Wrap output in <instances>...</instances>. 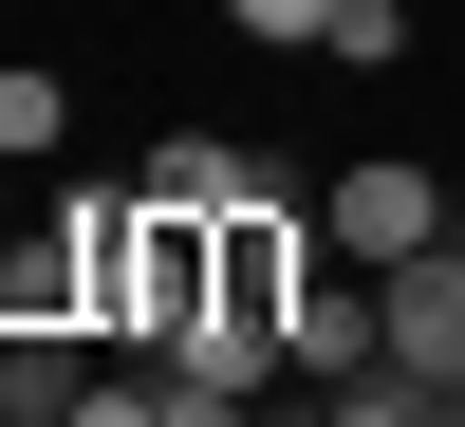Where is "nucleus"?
<instances>
[{
    "label": "nucleus",
    "instance_id": "f257e3e1",
    "mask_svg": "<svg viewBox=\"0 0 465 427\" xmlns=\"http://www.w3.org/2000/svg\"><path fill=\"white\" fill-rule=\"evenodd\" d=\"M447 168H410V149H372V168H335L317 186V260H354V279H391V260H429L447 242Z\"/></svg>",
    "mask_w": 465,
    "mask_h": 427
},
{
    "label": "nucleus",
    "instance_id": "f03ea898",
    "mask_svg": "<svg viewBox=\"0 0 465 427\" xmlns=\"http://www.w3.org/2000/svg\"><path fill=\"white\" fill-rule=\"evenodd\" d=\"M372 297H391V372H429V391L465 409V223H447L429 260H391Z\"/></svg>",
    "mask_w": 465,
    "mask_h": 427
},
{
    "label": "nucleus",
    "instance_id": "7ed1b4c3",
    "mask_svg": "<svg viewBox=\"0 0 465 427\" xmlns=\"http://www.w3.org/2000/svg\"><path fill=\"white\" fill-rule=\"evenodd\" d=\"M372 354H391V297H372V279H298V316H280V372H298V391H354Z\"/></svg>",
    "mask_w": 465,
    "mask_h": 427
},
{
    "label": "nucleus",
    "instance_id": "20e7f679",
    "mask_svg": "<svg viewBox=\"0 0 465 427\" xmlns=\"http://www.w3.org/2000/svg\"><path fill=\"white\" fill-rule=\"evenodd\" d=\"M94 391V316H0V427H56Z\"/></svg>",
    "mask_w": 465,
    "mask_h": 427
},
{
    "label": "nucleus",
    "instance_id": "39448f33",
    "mask_svg": "<svg viewBox=\"0 0 465 427\" xmlns=\"http://www.w3.org/2000/svg\"><path fill=\"white\" fill-rule=\"evenodd\" d=\"M149 205H168V223H223V205H261V186H280V168H261V149H223V131H168V149H149Z\"/></svg>",
    "mask_w": 465,
    "mask_h": 427
},
{
    "label": "nucleus",
    "instance_id": "423d86ee",
    "mask_svg": "<svg viewBox=\"0 0 465 427\" xmlns=\"http://www.w3.org/2000/svg\"><path fill=\"white\" fill-rule=\"evenodd\" d=\"M56 131H74V74L0 56V168H56Z\"/></svg>",
    "mask_w": 465,
    "mask_h": 427
},
{
    "label": "nucleus",
    "instance_id": "0eeeda50",
    "mask_svg": "<svg viewBox=\"0 0 465 427\" xmlns=\"http://www.w3.org/2000/svg\"><path fill=\"white\" fill-rule=\"evenodd\" d=\"M335 427H447V391H429V372H391V354H372L354 391H335Z\"/></svg>",
    "mask_w": 465,
    "mask_h": 427
},
{
    "label": "nucleus",
    "instance_id": "6e6552de",
    "mask_svg": "<svg viewBox=\"0 0 465 427\" xmlns=\"http://www.w3.org/2000/svg\"><path fill=\"white\" fill-rule=\"evenodd\" d=\"M317 56H354V74H391V56H410V0H335V19H317Z\"/></svg>",
    "mask_w": 465,
    "mask_h": 427
},
{
    "label": "nucleus",
    "instance_id": "1a4fd4ad",
    "mask_svg": "<svg viewBox=\"0 0 465 427\" xmlns=\"http://www.w3.org/2000/svg\"><path fill=\"white\" fill-rule=\"evenodd\" d=\"M56 427H168V372H94V391H74Z\"/></svg>",
    "mask_w": 465,
    "mask_h": 427
},
{
    "label": "nucleus",
    "instance_id": "9d476101",
    "mask_svg": "<svg viewBox=\"0 0 465 427\" xmlns=\"http://www.w3.org/2000/svg\"><path fill=\"white\" fill-rule=\"evenodd\" d=\"M223 19H242V37H261V56H298V37H317V19H335V0H223Z\"/></svg>",
    "mask_w": 465,
    "mask_h": 427
},
{
    "label": "nucleus",
    "instance_id": "9b49d317",
    "mask_svg": "<svg viewBox=\"0 0 465 427\" xmlns=\"http://www.w3.org/2000/svg\"><path fill=\"white\" fill-rule=\"evenodd\" d=\"M447 427H465V409H447Z\"/></svg>",
    "mask_w": 465,
    "mask_h": 427
}]
</instances>
